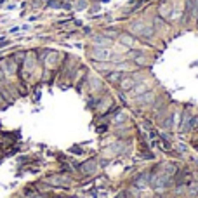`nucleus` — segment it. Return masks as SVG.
Here are the masks:
<instances>
[{
    "instance_id": "1",
    "label": "nucleus",
    "mask_w": 198,
    "mask_h": 198,
    "mask_svg": "<svg viewBox=\"0 0 198 198\" xmlns=\"http://www.w3.org/2000/svg\"><path fill=\"white\" fill-rule=\"evenodd\" d=\"M45 183L56 190V188H68L71 183V177L68 176L66 172H57V174H49L45 177Z\"/></svg>"
},
{
    "instance_id": "2",
    "label": "nucleus",
    "mask_w": 198,
    "mask_h": 198,
    "mask_svg": "<svg viewBox=\"0 0 198 198\" xmlns=\"http://www.w3.org/2000/svg\"><path fill=\"white\" fill-rule=\"evenodd\" d=\"M77 169L82 172L83 176H90V174H94V172L97 170V165H96V160H94V158H90V160H87V162H83V163H80Z\"/></svg>"
},
{
    "instance_id": "3",
    "label": "nucleus",
    "mask_w": 198,
    "mask_h": 198,
    "mask_svg": "<svg viewBox=\"0 0 198 198\" xmlns=\"http://www.w3.org/2000/svg\"><path fill=\"white\" fill-rule=\"evenodd\" d=\"M90 56L96 61H108L110 57H111V51H108L106 47H96L92 52H90Z\"/></svg>"
},
{
    "instance_id": "4",
    "label": "nucleus",
    "mask_w": 198,
    "mask_h": 198,
    "mask_svg": "<svg viewBox=\"0 0 198 198\" xmlns=\"http://www.w3.org/2000/svg\"><path fill=\"white\" fill-rule=\"evenodd\" d=\"M132 184H134L137 190H144V188L150 184V174H148V172H142V174H139V176L132 181Z\"/></svg>"
},
{
    "instance_id": "5",
    "label": "nucleus",
    "mask_w": 198,
    "mask_h": 198,
    "mask_svg": "<svg viewBox=\"0 0 198 198\" xmlns=\"http://www.w3.org/2000/svg\"><path fill=\"white\" fill-rule=\"evenodd\" d=\"M94 44H96V47H108L110 44H111V40L106 37H103V35H99V37L94 38Z\"/></svg>"
},
{
    "instance_id": "6",
    "label": "nucleus",
    "mask_w": 198,
    "mask_h": 198,
    "mask_svg": "<svg viewBox=\"0 0 198 198\" xmlns=\"http://www.w3.org/2000/svg\"><path fill=\"white\" fill-rule=\"evenodd\" d=\"M123 77H125V75H123L122 71H111V73L108 75V80L111 83H120V80H122Z\"/></svg>"
},
{
    "instance_id": "7",
    "label": "nucleus",
    "mask_w": 198,
    "mask_h": 198,
    "mask_svg": "<svg viewBox=\"0 0 198 198\" xmlns=\"http://www.w3.org/2000/svg\"><path fill=\"white\" fill-rule=\"evenodd\" d=\"M136 85V80L132 78H125V80H120V87H122V90H132Z\"/></svg>"
},
{
    "instance_id": "8",
    "label": "nucleus",
    "mask_w": 198,
    "mask_h": 198,
    "mask_svg": "<svg viewBox=\"0 0 198 198\" xmlns=\"http://www.w3.org/2000/svg\"><path fill=\"white\" fill-rule=\"evenodd\" d=\"M172 125H174V115H172V113H169L167 118H165L163 122H162V127H163L165 131H170Z\"/></svg>"
},
{
    "instance_id": "9",
    "label": "nucleus",
    "mask_w": 198,
    "mask_h": 198,
    "mask_svg": "<svg viewBox=\"0 0 198 198\" xmlns=\"http://www.w3.org/2000/svg\"><path fill=\"white\" fill-rule=\"evenodd\" d=\"M188 196H190V198H196V196H198V183H190Z\"/></svg>"
},
{
    "instance_id": "10",
    "label": "nucleus",
    "mask_w": 198,
    "mask_h": 198,
    "mask_svg": "<svg viewBox=\"0 0 198 198\" xmlns=\"http://www.w3.org/2000/svg\"><path fill=\"white\" fill-rule=\"evenodd\" d=\"M47 7L49 9H61L63 7V2H61V0H49Z\"/></svg>"
},
{
    "instance_id": "11",
    "label": "nucleus",
    "mask_w": 198,
    "mask_h": 198,
    "mask_svg": "<svg viewBox=\"0 0 198 198\" xmlns=\"http://www.w3.org/2000/svg\"><path fill=\"white\" fill-rule=\"evenodd\" d=\"M85 7H87V0H77V4H75L77 11H83Z\"/></svg>"
},
{
    "instance_id": "12",
    "label": "nucleus",
    "mask_w": 198,
    "mask_h": 198,
    "mask_svg": "<svg viewBox=\"0 0 198 198\" xmlns=\"http://www.w3.org/2000/svg\"><path fill=\"white\" fill-rule=\"evenodd\" d=\"M191 131H196L198 132V115L196 116H191Z\"/></svg>"
},
{
    "instance_id": "13",
    "label": "nucleus",
    "mask_w": 198,
    "mask_h": 198,
    "mask_svg": "<svg viewBox=\"0 0 198 198\" xmlns=\"http://www.w3.org/2000/svg\"><path fill=\"white\" fill-rule=\"evenodd\" d=\"M9 106V103H7V99H5L4 96H2V92H0V110H5Z\"/></svg>"
},
{
    "instance_id": "14",
    "label": "nucleus",
    "mask_w": 198,
    "mask_h": 198,
    "mask_svg": "<svg viewBox=\"0 0 198 198\" xmlns=\"http://www.w3.org/2000/svg\"><path fill=\"white\" fill-rule=\"evenodd\" d=\"M70 151H71V153H77V155H82L83 153V150H82V148H78V146H73Z\"/></svg>"
},
{
    "instance_id": "15",
    "label": "nucleus",
    "mask_w": 198,
    "mask_h": 198,
    "mask_svg": "<svg viewBox=\"0 0 198 198\" xmlns=\"http://www.w3.org/2000/svg\"><path fill=\"white\" fill-rule=\"evenodd\" d=\"M19 30H21V28H19V26H14V28H11V33H18Z\"/></svg>"
},
{
    "instance_id": "16",
    "label": "nucleus",
    "mask_w": 198,
    "mask_h": 198,
    "mask_svg": "<svg viewBox=\"0 0 198 198\" xmlns=\"http://www.w3.org/2000/svg\"><path fill=\"white\" fill-rule=\"evenodd\" d=\"M40 2H44V0H40Z\"/></svg>"
}]
</instances>
